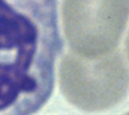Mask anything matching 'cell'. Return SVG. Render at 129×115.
<instances>
[{
  "label": "cell",
  "instance_id": "obj_1",
  "mask_svg": "<svg viewBox=\"0 0 129 115\" xmlns=\"http://www.w3.org/2000/svg\"><path fill=\"white\" fill-rule=\"evenodd\" d=\"M59 76L65 98L86 111L110 108L129 91V67L118 51L96 58L69 53L62 58Z\"/></svg>",
  "mask_w": 129,
  "mask_h": 115
},
{
  "label": "cell",
  "instance_id": "obj_2",
  "mask_svg": "<svg viewBox=\"0 0 129 115\" xmlns=\"http://www.w3.org/2000/svg\"><path fill=\"white\" fill-rule=\"evenodd\" d=\"M62 17L72 52L99 58L118 46L129 19V0H63Z\"/></svg>",
  "mask_w": 129,
  "mask_h": 115
},
{
  "label": "cell",
  "instance_id": "obj_3",
  "mask_svg": "<svg viewBox=\"0 0 129 115\" xmlns=\"http://www.w3.org/2000/svg\"><path fill=\"white\" fill-rule=\"evenodd\" d=\"M125 52L127 56V57L129 59V33L127 37L126 41L125 42Z\"/></svg>",
  "mask_w": 129,
  "mask_h": 115
},
{
  "label": "cell",
  "instance_id": "obj_4",
  "mask_svg": "<svg viewBox=\"0 0 129 115\" xmlns=\"http://www.w3.org/2000/svg\"><path fill=\"white\" fill-rule=\"evenodd\" d=\"M125 115H129V112H127L126 114H125Z\"/></svg>",
  "mask_w": 129,
  "mask_h": 115
}]
</instances>
